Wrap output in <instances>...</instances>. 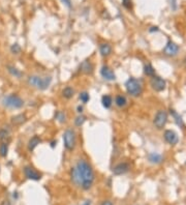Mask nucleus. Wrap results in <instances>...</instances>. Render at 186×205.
Masks as SVG:
<instances>
[{
    "label": "nucleus",
    "instance_id": "obj_20",
    "mask_svg": "<svg viewBox=\"0 0 186 205\" xmlns=\"http://www.w3.org/2000/svg\"><path fill=\"white\" fill-rule=\"evenodd\" d=\"M75 95V90L72 87H70V86H66L65 88H63V90H62V97L64 98H66V100H70L71 97H74Z\"/></svg>",
    "mask_w": 186,
    "mask_h": 205
},
{
    "label": "nucleus",
    "instance_id": "obj_28",
    "mask_svg": "<svg viewBox=\"0 0 186 205\" xmlns=\"http://www.w3.org/2000/svg\"><path fill=\"white\" fill-rule=\"evenodd\" d=\"M79 98H80V101H81V102H82L83 104H86V103L89 102V100H90V95H89V93H88V92H86V91H84V92H81V93H80Z\"/></svg>",
    "mask_w": 186,
    "mask_h": 205
},
{
    "label": "nucleus",
    "instance_id": "obj_8",
    "mask_svg": "<svg viewBox=\"0 0 186 205\" xmlns=\"http://www.w3.org/2000/svg\"><path fill=\"white\" fill-rule=\"evenodd\" d=\"M23 172L25 174V176L27 177L28 179H31V180H39L42 178V174L39 173L38 171H36L33 167L31 166H25L23 169Z\"/></svg>",
    "mask_w": 186,
    "mask_h": 205
},
{
    "label": "nucleus",
    "instance_id": "obj_33",
    "mask_svg": "<svg viewBox=\"0 0 186 205\" xmlns=\"http://www.w3.org/2000/svg\"><path fill=\"white\" fill-rule=\"evenodd\" d=\"M170 2H171V6L175 9H176V0H170Z\"/></svg>",
    "mask_w": 186,
    "mask_h": 205
},
{
    "label": "nucleus",
    "instance_id": "obj_27",
    "mask_svg": "<svg viewBox=\"0 0 186 205\" xmlns=\"http://www.w3.org/2000/svg\"><path fill=\"white\" fill-rule=\"evenodd\" d=\"M85 121H86V116L80 114L79 116H77L76 119H75V125H76L77 126H81V125H84Z\"/></svg>",
    "mask_w": 186,
    "mask_h": 205
},
{
    "label": "nucleus",
    "instance_id": "obj_6",
    "mask_svg": "<svg viewBox=\"0 0 186 205\" xmlns=\"http://www.w3.org/2000/svg\"><path fill=\"white\" fill-rule=\"evenodd\" d=\"M168 121V113L164 110H159L155 114L154 120H153V125L157 130H162L167 125Z\"/></svg>",
    "mask_w": 186,
    "mask_h": 205
},
{
    "label": "nucleus",
    "instance_id": "obj_13",
    "mask_svg": "<svg viewBox=\"0 0 186 205\" xmlns=\"http://www.w3.org/2000/svg\"><path fill=\"white\" fill-rule=\"evenodd\" d=\"M80 70H81L84 75H92L93 70H94V67H93L91 61L85 60V61H83L81 63V65H80Z\"/></svg>",
    "mask_w": 186,
    "mask_h": 205
},
{
    "label": "nucleus",
    "instance_id": "obj_29",
    "mask_svg": "<svg viewBox=\"0 0 186 205\" xmlns=\"http://www.w3.org/2000/svg\"><path fill=\"white\" fill-rule=\"evenodd\" d=\"M21 51H22V48L20 47V45H19V44H14V45H12V47H11V52L12 53V54L18 55V54H20V53H21Z\"/></svg>",
    "mask_w": 186,
    "mask_h": 205
},
{
    "label": "nucleus",
    "instance_id": "obj_11",
    "mask_svg": "<svg viewBox=\"0 0 186 205\" xmlns=\"http://www.w3.org/2000/svg\"><path fill=\"white\" fill-rule=\"evenodd\" d=\"M100 75L104 79L108 80V81H114L116 79V75H115L114 70H112L110 67L108 65H104L100 70Z\"/></svg>",
    "mask_w": 186,
    "mask_h": 205
},
{
    "label": "nucleus",
    "instance_id": "obj_9",
    "mask_svg": "<svg viewBox=\"0 0 186 205\" xmlns=\"http://www.w3.org/2000/svg\"><path fill=\"white\" fill-rule=\"evenodd\" d=\"M179 49L180 48L177 44H175L172 40H169L167 46L164 47V49H163V53H164V55H167L169 57H174L178 54Z\"/></svg>",
    "mask_w": 186,
    "mask_h": 205
},
{
    "label": "nucleus",
    "instance_id": "obj_25",
    "mask_svg": "<svg viewBox=\"0 0 186 205\" xmlns=\"http://www.w3.org/2000/svg\"><path fill=\"white\" fill-rule=\"evenodd\" d=\"M8 152V143L5 142H1L0 144V156L2 158H5Z\"/></svg>",
    "mask_w": 186,
    "mask_h": 205
},
{
    "label": "nucleus",
    "instance_id": "obj_22",
    "mask_svg": "<svg viewBox=\"0 0 186 205\" xmlns=\"http://www.w3.org/2000/svg\"><path fill=\"white\" fill-rule=\"evenodd\" d=\"M170 113H171V115L173 116V118H174V119H175L176 123H177V125H179V126H181V128H184V122H183L182 117H181L179 114L176 112L174 109H171V110H170Z\"/></svg>",
    "mask_w": 186,
    "mask_h": 205
},
{
    "label": "nucleus",
    "instance_id": "obj_10",
    "mask_svg": "<svg viewBox=\"0 0 186 205\" xmlns=\"http://www.w3.org/2000/svg\"><path fill=\"white\" fill-rule=\"evenodd\" d=\"M130 169V165L126 162H122V163L117 164L116 166L113 168V173L114 175H123V174L127 173Z\"/></svg>",
    "mask_w": 186,
    "mask_h": 205
},
{
    "label": "nucleus",
    "instance_id": "obj_4",
    "mask_svg": "<svg viewBox=\"0 0 186 205\" xmlns=\"http://www.w3.org/2000/svg\"><path fill=\"white\" fill-rule=\"evenodd\" d=\"M3 106L8 109H20L24 106V101L17 94H9L2 101Z\"/></svg>",
    "mask_w": 186,
    "mask_h": 205
},
{
    "label": "nucleus",
    "instance_id": "obj_36",
    "mask_svg": "<svg viewBox=\"0 0 186 205\" xmlns=\"http://www.w3.org/2000/svg\"><path fill=\"white\" fill-rule=\"evenodd\" d=\"M83 205H91V201H90V200H87V201L85 202Z\"/></svg>",
    "mask_w": 186,
    "mask_h": 205
},
{
    "label": "nucleus",
    "instance_id": "obj_2",
    "mask_svg": "<svg viewBox=\"0 0 186 205\" xmlns=\"http://www.w3.org/2000/svg\"><path fill=\"white\" fill-rule=\"evenodd\" d=\"M52 82V78L51 77H39V76H30L27 79V83L29 86L36 88L38 90H46L49 88L50 84Z\"/></svg>",
    "mask_w": 186,
    "mask_h": 205
},
{
    "label": "nucleus",
    "instance_id": "obj_15",
    "mask_svg": "<svg viewBox=\"0 0 186 205\" xmlns=\"http://www.w3.org/2000/svg\"><path fill=\"white\" fill-rule=\"evenodd\" d=\"M42 143V139L39 136L37 135H34L33 137H31V138L29 139L28 141V145H27V147H28V150L29 151H33L35 148L38 146V144Z\"/></svg>",
    "mask_w": 186,
    "mask_h": 205
},
{
    "label": "nucleus",
    "instance_id": "obj_26",
    "mask_svg": "<svg viewBox=\"0 0 186 205\" xmlns=\"http://www.w3.org/2000/svg\"><path fill=\"white\" fill-rule=\"evenodd\" d=\"M55 118H56L60 123H63L66 121V116H65V114L63 112H61V111H57L56 114H55Z\"/></svg>",
    "mask_w": 186,
    "mask_h": 205
},
{
    "label": "nucleus",
    "instance_id": "obj_5",
    "mask_svg": "<svg viewBox=\"0 0 186 205\" xmlns=\"http://www.w3.org/2000/svg\"><path fill=\"white\" fill-rule=\"evenodd\" d=\"M63 144L66 150L72 151L76 148L77 145V138H76V133L72 130H66L63 133Z\"/></svg>",
    "mask_w": 186,
    "mask_h": 205
},
{
    "label": "nucleus",
    "instance_id": "obj_12",
    "mask_svg": "<svg viewBox=\"0 0 186 205\" xmlns=\"http://www.w3.org/2000/svg\"><path fill=\"white\" fill-rule=\"evenodd\" d=\"M164 140L167 141L168 143L171 144V145H175V144L178 143V141H179V138H178V135L177 133L172 130H167L164 132Z\"/></svg>",
    "mask_w": 186,
    "mask_h": 205
},
{
    "label": "nucleus",
    "instance_id": "obj_34",
    "mask_svg": "<svg viewBox=\"0 0 186 205\" xmlns=\"http://www.w3.org/2000/svg\"><path fill=\"white\" fill-rule=\"evenodd\" d=\"M101 205H113V203L110 201V200H107V201H104V202H102Z\"/></svg>",
    "mask_w": 186,
    "mask_h": 205
},
{
    "label": "nucleus",
    "instance_id": "obj_14",
    "mask_svg": "<svg viewBox=\"0 0 186 205\" xmlns=\"http://www.w3.org/2000/svg\"><path fill=\"white\" fill-rule=\"evenodd\" d=\"M27 121V116L25 113H20L17 115L12 116L11 118V122L12 125L18 126V125H22L23 123H25Z\"/></svg>",
    "mask_w": 186,
    "mask_h": 205
},
{
    "label": "nucleus",
    "instance_id": "obj_23",
    "mask_svg": "<svg viewBox=\"0 0 186 205\" xmlns=\"http://www.w3.org/2000/svg\"><path fill=\"white\" fill-rule=\"evenodd\" d=\"M101 104H102V106H104V108L110 109L113 104V98L111 97L109 94H105L101 97Z\"/></svg>",
    "mask_w": 186,
    "mask_h": 205
},
{
    "label": "nucleus",
    "instance_id": "obj_37",
    "mask_svg": "<svg viewBox=\"0 0 186 205\" xmlns=\"http://www.w3.org/2000/svg\"><path fill=\"white\" fill-rule=\"evenodd\" d=\"M183 63H184V65L186 67V57L184 58V60H183Z\"/></svg>",
    "mask_w": 186,
    "mask_h": 205
},
{
    "label": "nucleus",
    "instance_id": "obj_16",
    "mask_svg": "<svg viewBox=\"0 0 186 205\" xmlns=\"http://www.w3.org/2000/svg\"><path fill=\"white\" fill-rule=\"evenodd\" d=\"M99 53L102 57H108L112 54V47L111 45L104 43V44H100L99 46Z\"/></svg>",
    "mask_w": 186,
    "mask_h": 205
},
{
    "label": "nucleus",
    "instance_id": "obj_17",
    "mask_svg": "<svg viewBox=\"0 0 186 205\" xmlns=\"http://www.w3.org/2000/svg\"><path fill=\"white\" fill-rule=\"evenodd\" d=\"M9 140H11V133H9V130L4 128H0V141H1V142L8 143Z\"/></svg>",
    "mask_w": 186,
    "mask_h": 205
},
{
    "label": "nucleus",
    "instance_id": "obj_35",
    "mask_svg": "<svg viewBox=\"0 0 186 205\" xmlns=\"http://www.w3.org/2000/svg\"><path fill=\"white\" fill-rule=\"evenodd\" d=\"M82 112H83V107L82 106H79V107H78V113L82 114Z\"/></svg>",
    "mask_w": 186,
    "mask_h": 205
},
{
    "label": "nucleus",
    "instance_id": "obj_19",
    "mask_svg": "<svg viewBox=\"0 0 186 205\" xmlns=\"http://www.w3.org/2000/svg\"><path fill=\"white\" fill-rule=\"evenodd\" d=\"M6 70H7V72H8L12 76H14L15 78H21V77H23V73H22L20 70H18L17 67H12V65H7Z\"/></svg>",
    "mask_w": 186,
    "mask_h": 205
},
{
    "label": "nucleus",
    "instance_id": "obj_38",
    "mask_svg": "<svg viewBox=\"0 0 186 205\" xmlns=\"http://www.w3.org/2000/svg\"><path fill=\"white\" fill-rule=\"evenodd\" d=\"M55 143H56L55 141H54V142H52V147H54V146H55Z\"/></svg>",
    "mask_w": 186,
    "mask_h": 205
},
{
    "label": "nucleus",
    "instance_id": "obj_30",
    "mask_svg": "<svg viewBox=\"0 0 186 205\" xmlns=\"http://www.w3.org/2000/svg\"><path fill=\"white\" fill-rule=\"evenodd\" d=\"M123 5L126 9H131V0H123Z\"/></svg>",
    "mask_w": 186,
    "mask_h": 205
},
{
    "label": "nucleus",
    "instance_id": "obj_7",
    "mask_svg": "<svg viewBox=\"0 0 186 205\" xmlns=\"http://www.w3.org/2000/svg\"><path fill=\"white\" fill-rule=\"evenodd\" d=\"M150 85L151 87L157 92H160V91H163L165 89V86H167V82L162 79V78L158 77V76H153L151 77V81H150Z\"/></svg>",
    "mask_w": 186,
    "mask_h": 205
},
{
    "label": "nucleus",
    "instance_id": "obj_1",
    "mask_svg": "<svg viewBox=\"0 0 186 205\" xmlns=\"http://www.w3.org/2000/svg\"><path fill=\"white\" fill-rule=\"evenodd\" d=\"M71 181L76 186H80L85 191H88L92 188L94 183L95 175L91 165L85 159H79L76 166L70 170Z\"/></svg>",
    "mask_w": 186,
    "mask_h": 205
},
{
    "label": "nucleus",
    "instance_id": "obj_32",
    "mask_svg": "<svg viewBox=\"0 0 186 205\" xmlns=\"http://www.w3.org/2000/svg\"><path fill=\"white\" fill-rule=\"evenodd\" d=\"M0 205H12V203L8 201V200H3V201L0 203Z\"/></svg>",
    "mask_w": 186,
    "mask_h": 205
},
{
    "label": "nucleus",
    "instance_id": "obj_18",
    "mask_svg": "<svg viewBox=\"0 0 186 205\" xmlns=\"http://www.w3.org/2000/svg\"><path fill=\"white\" fill-rule=\"evenodd\" d=\"M148 159L150 163L152 164H160L162 162V156L159 153L156 152H151L148 154Z\"/></svg>",
    "mask_w": 186,
    "mask_h": 205
},
{
    "label": "nucleus",
    "instance_id": "obj_31",
    "mask_svg": "<svg viewBox=\"0 0 186 205\" xmlns=\"http://www.w3.org/2000/svg\"><path fill=\"white\" fill-rule=\"evenodd\" d=\"M61 1L63 2L68 9H71V1H70V0H61Z\"/></svg>",
    "mask_w": 186,
    "mask_h": 205
},
{
    "label": "nucleus",
    "instance_id": "obj_3",
    "mask_svg": "<svg viewBox=\"0 0 186 205\" xmlns=\"http://www.w3.org/2000/svg\"><path fill=\"white\" fill-rule=\"evenodd\" d=\"M125 88H126L127 93L130 97H138L142 94L143 91V86L141 81H139L135 78H129L126 83H125Z\"/></svg>",
    "mask_w": 186,
    "mask_h": 205
},
{
    "label": "nucleus",
    "instance_id": "obj_24",
    "mask_svg": "<svg viewBox=\"0 0 186 205\" xmlns=\"http://www.w3.org/2000/svg\"><path fill=\"white\" fill-rule=\"evenodd\" d=\"M144 73H145L146 76H148V77H153V76H155V70H154V67H152L151 63H147V64H145Z\"/></svg>",
    "mask_w": 186,
    "mask_h": 205
},
{
    "label": "nucleus",
    "instance_id": "obj_21",
    "mask_svg": "<svg viewBox=\"0 0 186 205\" xmlns=\"http://www.w3.org/2000/svg\"><path fill=\"white\" fill-rule=\"evenodd\" d=\"M115 105L119 108H124L125 106L127 105L126 97H125L124 95H121V94L117 95V97H115Z\"/></svg>",
    "mask_w": 186,
    "mask_h": 205
}]
</instances>
